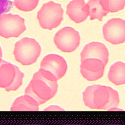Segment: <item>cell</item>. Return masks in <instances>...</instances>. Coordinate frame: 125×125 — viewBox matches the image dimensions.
Wrapping results in <instances>:
<instances>
[{
  "label": "cell",
  "instance_id": "277c9868",
  "mask_svg": "<svg viewBox=\"0 0 125 125\" xmlns=\"http://www.w3.org/2000/svg\"><path fill=\"white\" fill-rule=\"evenodd\" d=\"M63 14L61 5L50 1L42 5L37 13V19L42 28L52 30L60 24Z\"/></svg>",
  "mask_w": 125,
  "mask_h": 125
},
{
  "label": "cell",
  "instance_id": "ac0fdd59",
  "mask_svg": "<svg viewBox=\"0 0 125 125\" xmlns=\"http://www.w3.org/2000/svg\"><path fill=\"white\" fill-rule=\"evenodd\" d=\"M13 2L10 0H0V17L4 13L10 11Z\"/></svg>",
  "mask_w": 125,
  "mask_h": 125
},
{
  "label": "cell",
  "instance_id": "8fae6325",
  "mask_svg": "<svg viewBox=\"0 0 125 125\" xmlns=\"http://www.w3.org/2000/svg\"><path fill=\"white\" fill-rule=\"evenodd\" d=\"M109 52L105 45L101 42H93L85 45L81 53V61L87 58L98 59L105 65L108 62Z\"/></svg>",
  "mask_w": 125,
  "mask_h": 125
},
{
  "label": "cell",
  "instance_id": "8992f818",
  "mask_svg": "<svg viewBox=\"0 0 125 125\" xmlns=\"http://www.w3.org/2000/svg\"><path fill=\"white\" fill-rule=\"evenodd\" d=\"M26 30L24 19L19 15L3 14L0 17V36L18 37Z\"/></svg>",
  "mask_w": 125,
  "mask_h": 125
},
{
  "label": "cell",
  "instance_id": "30bf717a",
  "mask_svg": "<svg viewBox=\"0 0 125 125\" xmlns=\"http://www.w3.org/2000/svg\"><path fill=\"white\" fill-rule=\"evenodd\" d=\"M105 66L99 59L87 58L81 61L80 71L86 80L95 81L103 77Z\"/></svg>",
  "mask_w": 125,
  "mask_h": 125
},
{
  "label": "cell",
  "instance_id": "7c38bea8",
  "mask_svg": "<svg viewBox=\"0 0 125 125\" xmlns=\"http://www.w3.org/2000/svg\"><path fill=\"white\" fill-rule=\"evenodd\" d=\"M66 8V14L76 23L83 21L89 16L88 6L84 0H72Z\"/></svg>",
  "mask_w": 125,
  "mask_h": 125
},
{
  "label": "cell",
  "instance_id": "d6986e66",
  "mask_svg": "<svg viewBox=\"0 0 125 125\" xmlns=\"http://www.w3.org/2000/svg\"><path fill=\"white\" fill-rule=\"evenodd\" d=\"M2 50H1V48L0 46V59H1V58H2Z\"/></svg>",
  "mask_w": 125,
  "mask_h": 125
},
{
  "label": "cell",
  "instance_id": "5bb4252c",
  "mask_svg": "<svg viewBox=\"0 0 125 125\" xmlns=\"http://www.w3.org/2000/svg\"><path fill=\"white\" fill-rule=\"evenodd\" d=\"M108 79L116 85L125 83V64L117 62L111 65L108 73Z\"/></svg>",
  "mask_w": 125,
  "mask_h": 125
},
{
  "label": "cell",
  "instance_id": "e0dca14e",
  "mask_svg": "<svg viewBox=\"0 0 125 125\" xmlns=\"http://www.w3.org/2000/svg\"><path fill=\"white\" fill-rule=\"evenodd\" d=\"M39 0H14L15 6L20 10L29 12L37 6Z\"/></svg>",
  "mask_w": 125,
  "mask_h": 125
},
{
  "label": "cell",
  "instance_id": "6da1fadb",
  "mask_svg": "<svg viewBox=\"0 0 125 125\" xmlns=\"http://www.w3.org/2000/svg\"><path fill=\"white\" fill-rule=\"evenodd\" d=\"M58 89L57 80L49 72L40 69L36 72L25 89V94L36 101L40 105L53 98Z\"/></svg>",
  "mask_w": 125,
  "mask_h": 125
},
{
  "label": "cell",
  "instance_id": "9a60e30c",
  "mask_svg": "<svg viewBox=\"0 0 125 125\" xmlns=\"http://www.w3.org/2000/svg\"><path fill=\"white\" fill-rule=\"evenodd\" d=\"M86 4L88 6L89 16L91 20L97 19L102 21L103 17L106 16L108 13L103 8L100 0H89Z\"/></svg>",
  "mask_w": 125,
  "mask_h": 125
},
{
  "label": "cell",
  "instance_id": "2e32d148",
  "mask_svg": "<svg viewBox=\"0 0 125 125\" xmlns=\"http://www.w3.org/2000/svg\"><path fill=\"white\" fill-rule=\"evenodd\" d=\"M104 9L108 12H116L124 9L125 0H100Z\"/></svg>",
  "mask_w": 125,
  "mask_h": 125
},
{
  "label": "cell",
  "instance_id": "3957f363",
  "mask_svg": "<svg viewBox=\"0 0 125 125\" xmlns=\"http://www.w3.org/2000/svg\"><path fill=\"white\" fill-rule=\"evenodd\" d=\"M41 52V46L35 39L24 37L16 42L13 53L18 62L29 65L36 62Z\"/></svg>",
  "mask_w": 125,
  "mask_h": 125
},
{
  "label": "cell",
  "instance_id": "5b68a950",
  "mask_svg": "<svg viewBox=\"0 0 125 125\" xmlns=\"http://www.w3.org/2000/svg\"><path fill=\"white\" fill-rule=\"evenodd\" d=\"M23 76L17 66L0 59V87L15 91L21 85Z\"/></svg>",
  "mask_w": 125,
  "mask_h": 125
},
{
  "label": "cell",
  "instance_id": "ba28073f",
  "mask_svg": "<svg viewBox=\"0 0 125 125\" xmlns=\"http://www.w3.org/2000/svg\"><path fill=\"white\" fill-rule=\"evenodd\" d=\"M105 41L113 44L124 43L125 41V21L120 18L109 20L103 27Z\"/></svg>",
  "mask_w": 125,
  "mask_h": 125
},
{
  "label": "cell",
  "instance_id": "9c48e42d",
  "mask_svg": "<svg viewBox=\"0 0 125 125\" xmlns=\"http://www.w3.org/2000/svg\"><path fill=\"white\" fill-rule=\"evenodd\" d=\"M67 63L64 59L57 54H49L42 60L40 69L47 71L54 75L57 80L65 75L67 70Z\"/></svg>",
  "mask_w": 125,
  "mask_h": 125
},
{
  "label": "cell",
  "instance_id": "52a82bcc",
  "mask_svg": "<svg viewBox=\"0 0 125 125\" xmlns=\"http://www.w3.org/2000/svg\"><path fill=\"white\" fill-rule=\"evenodd\" d=\"M54 42L57 47L63 52L75 51L79 45L80 36L78 31L71 27H64L55 35Z\"/></svg>",
  "mask_w": 125,
  "mask_h": 125
},
{
  "label": "cell",
  "instance_id": "4fadbf2b",
  "mask_svg": "<svg viewBox=\"0 0 125 125\" xmlns=\"http://www.w3.org/2000/svg\"><path fill=\"white\" fill-rule=\"evenodd\" d=\"M39 104L31 96L24 94L18 97L14 102L11 107V111H32L39 110Z\"/></svg>",
  "mask_w": 125,
  "mask_h": 125
},
{
  "label": "cell",
  "instance_id": "7a4b0ae2",
  "mask_svg": "<svg viewBox=\"0 0 125 125\" xmlns=\"http://www.w3.org/2000/svg\"><path fill=\"white\" fill-rule=\"evenodd\" d=\"M84 104L91 109L109 110L119 104L118 92L111 87L93 84L88 86L83 93Z\"/></svg>",
  "mask_w": 125,
  "mask_h": 125
}]
</instances>
